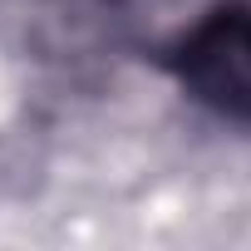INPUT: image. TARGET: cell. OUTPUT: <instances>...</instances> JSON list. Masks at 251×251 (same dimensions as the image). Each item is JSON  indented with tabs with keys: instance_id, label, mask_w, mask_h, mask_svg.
I'll return each mask as SVG.
<instances>
[{
	"instance_id": "6da1fadb",
	"label": "cell",
	"mask_w": 251,
	"mask_h": 251,
	"mask_svg": "<svg viewBox=\"0 0 251 251\" xmlns=\"http://www.w3.org/2000/svg\"><path fill=\"white\" fill-rule=\"evenodd\" d=\"M168 69L202 108L251 128V5L207 10L168 50Z\"/></svg>"
}]
</instances>
